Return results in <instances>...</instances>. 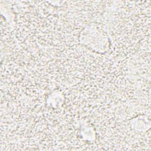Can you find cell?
Listing matches in <instances>:
<instances>
[{"instance_id": "1", "label": "cell", "mask_w": 151, "mask_h": 151, "mask_svg": "<svg viewBox=\"0 0 151 151\" xmlns=\"http://www.w3.org/2000/svg\"><path fill=\"white\" fill-rule=\"evenodd\" d=\"M79 42L94 52H107L110 47L109 35L100 23L91 22L83 28L79 36Z\"/></svg>"}]
</instances>
